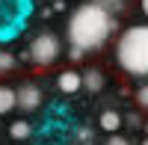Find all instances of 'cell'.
Here are the masks:
<instances>
[{
    "label": "cell",
    "mask_w": 148,
    "mask_h": 145,
    "mask_svg": "<svg viewBox=\"0 0 148 145\" xmlns=\"http://www.w3.org/2000/svg\"><path fill=\"white\" fill-rule=\"evenodd\" d=\"M59 53H62L59 36H56V33H51V30L39 33V36L30 42V59H33V65L47 68V65H53L56 59H59Z\"/></svg>",
    "instance_id": "cell-4"
},
{
    "label": "cell",
    "mask_w": 148,
    "mask_h": 145,
    "mask_svg": "<svg viewBox=\"0 0 148 145\" xmlns=\"http://www.w3.org/2000/svg\"><path fill=\"white\" fill-rule=\"evenodd\" d=\"M30 133H33V127H30V122H24V118H18V122H12L9 124V136L12 139H30Z\"/></svg>",
    "instance_id": "cell-10"
},
{
    "label": "cell",
    "mask_w": 148,
    "mask_h": 145,
    "mask_svg": "<svg viewBox=\"0 0 148 145\" xmlns=\"http://www.w3.org/2000/svg\"><path fill=\"white\" fill-rule=\"evenodd\" d=\"M116 65L127 77H148V24H130L116 42Z\"/></svg>",
    "instance_id": "cell-2"
},
{
    "label": "cell",
    "mask_w": 148,
    "mask_h": 145,
    "mask_svg": "<svg viewBox=\"0 0 148 145\" xmlns=\"http://www.w3.org/2000/svg\"><path fill=\"white\" fill-rule=\"evenodd\" d=\"M104 83H107V77H104L101 68H86V71H83V89H86V92L98 95V92L104 89Z\"/></svg>",
    "instance_id": "cell-7"
},
{
    "label": "cell",
    "mask_w": 148,
    "mask_h": 145,
    "mask_svg": "<svg viewBox=\"0 0 148 145\" xmlns=\"http://www.w3.org/2000/svg\"><path fill=\"white\" fill-rule=\"evenodd\" d=\"M139 9H142V15L148 18V0H139Z\"/></svg>",
    "instance_id": "cell-15"
},
{
    "label": "cell",
    "mask_w": 148,
    "mask_h": 145,
    "mask_svg": "<svg viewBox=\"0 0 148 145\" xmlns=\"http://www.w3.org/2000/svg\"><path fill=\"white\" fill-rule=\"evenodd\" d=\"M56 86H59V92H62V95H74V92H80V89H83V74H80V71H74V68L59 71Z\"/></svg>",
    "instance_id": "cell-6"
},
{
    "label": "cell",
    "mask_w": 148,
    "mask_h": 145,
    "mask_svg": "<svg viewBox=\"0 0 148 145\" xmlns=\"http://www.w3.org/2000/svg\"><path fill=\"white\" fill-rule=\"evenodd\" d=\"M127 124L130 127H139V116H127Z\"/></svg>",
    "instance_id": "cell-14"
},
{
    "label": "cell",
    "mask_w": 148,
    "mask_h": 145,
    "mask_svg": "<svg viewBox=\"0 0 148 145\" xmlns=\"http://www.w3.org/2000/svg\"><path fill=\"white\" fill-rule=\"evenodd\" d=\"M65 33H68V44L77 47V51H83V53L101 51L110 42V36L116 33V18L98 0H89V3H80L71 12Z\"/></svg>",
    "instance_id": "cell-1"
},
{
    "label": "cell",
    "mask_w": 148,
    "mask_h": 145,
    "mask_svg": "<svg viewBox=\"0 0 148 145\" xmlns=\"http://www.w3.org/2000/svg\"><path fill=\"white\" fill-rule=\"evenodd\" d=\"M15 65H18V62H15V56H12L9 51H3V47H0V74H9Z\"/></svg>",
    "instance_id": "cell-11"
},
{
    "label": "cell",
    "mask_w": 148,
    "mask_h": 145,
    "mask_svg": "<svg viewBox=\"0 0 148 145\" xmlns=\"http://www.w3.org/2000/svg\"><path fill=\"white\" fill-rule=\"evenodd\" d=\"M136 104H139L142 110L148 113V83H142V86L136 89Z\"/></svg>",
    "instance_id": "cell-12"
},
{
    "label": "cell",
    "mask_w": 148,
    "mask_h": 145,
    "mask_svg": "<svg viewBox=\"0 0 148 145\" xmlns=\"http://www.w3.org/2000/svg\"><path fill=\"white\" fill-rule=\"evenodd\" d=\"M101 6H107V3H121V0H98Z\"/></svg>",
    "instance_id": "cell-16"
},
{
    "label": "cell",
    "mask_w": 148,
    "mask_h": 145,
    "mask_svg": "<svg viewBox=\"0 0 148 145\" xmlns=\"http://www.w3.org/2000/svg\"><path fill=\"white\" fill-rule=\"evenodd\" d=\"M15 95H18V110H24V113H36L42 107V89L36 83H21Z\"/></svg>",
    "instance_id": "cell-5"
},
{
    "label": "cell",
    "mask_w": 148,
    "mask_h": 145,
    "mask_svg": "<svg viewBox=\"0 0 148 145\" xmlns=\"http://www.w3.org/2000/svg\"><path fill=\"white\" fill-rule=\"evenodd\" d=\"M139 145H148V136H145V139H142V142H139Z\"/></svg>",
    "instance_id": "cell-17"
},
{
    "label": "cell",
    "mask_w": 148,
    "mask_h": 145,
    "mask_svg": "<svg viewBox=\"0 0 148 145\" xmlns=\"http://www.w3.org/2000/svg\"><path fill=\"white\" fill-rule=\"evenodd\" d=\"M121 124H125L121 113H116V110H104L101 113V130H107V133H119Z\"/></svg>",
    "instance_id": "cell-8"
},
{
    "label": "cell",
    "mask_w": 148,
    "mask_h": 145,
    "mask_svg": "<svg viewBox=\"0 0 148 145\" xmlns=\"http://www.w3.org/2000/svg\"><path fill=\"white\" fill-rule=\"evenodd\" d=\"M33 15V0H0V44L24 33Z\"/></svg>",
    "instance_id": "cell-3"
},
{
    "label": "cell",
    "mask_w": 148,
    "mask_h": 145,
    "mask_svg": "<svg viewBox=\"0 0 148 145\" xmlns=\"http://www.w3.org/2000/svg\"><path fill=\"white\" fill-rule=\"evenodd\" d=\"M12 110H18V95L12 86H0V116H9Z\"/></svg>",
    "instance_id": "cell-9"
},
{
    "label": "cell",
    "mask_w": 148,
    "mask_h": 145,
    "mask_svg": "<svg viewBox=\"0 0 148 145\" xmlns=\"http://www.w3.org/2000/svg\"><path fill=\"white\" fill-rule=\"evenodd\" d=\"M104 145H130V139H127L125 133H110Z\"/></svg>",
    "instance_id": "cell-13"
}]
</instances>
